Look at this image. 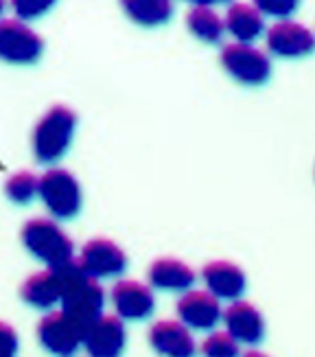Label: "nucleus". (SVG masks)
I'll list each match as a JSON object with an SVG mask.
<instances>
[{
  "instance_id": "1",
  "label": "nucleus",
  "mask_w": 315,
  "mask_h": 357,
  "mask_svg": "<svg viewBox=\"0 0 315 357\" xmlns=\"http://www.w3.org/2000/svg\"><path fill=\"white\" fill-rule=\"evenodd\" d=\"M61 278V303L59 309H64L75 320H79L88 329L92 320H97L103 314L105 307V291L99 283V278L90 276L79 261L72 259L61 268H55Z\"/></svg>"
},
{
  "instance_id": "2",
  "label": "nucleus",
  "mask_w": 315,
  "mask_h": 357,
  "mask_svg": "<svg viewBox=\"0 0 315 357\" xmlns=\"http://www.w3.org/2000/svg\"><path fill=\"white\" fill-rule=\"evenodd\" d=\"M22 245L46 268H61L75 259V243L55 217H33L22 226Z\"/></svg>"
},
{
  "instance_id": "3",
  "label": "nucleus",
  "mask_w": 315,
  "mask_h": 357,
  "mask_svg": "<svg viewBox=\"0 0 315 357\" xmlns=\"http://www.w3.org/2000/svg\"><path fill=\"white\" fill-rule=\"evenodd\" d=\"M77 128V116L66 105H53L33 130V156L40 165H55L68 151Z\"/></svg>"
},
{
  "instance_id": "4",
  "label": "nucleus",
  "mask_w": 315,
  "mask_h": 357,
  "mask_svg": "<svg viewBox=\"0 0 315 357\" xmlns=\"http://www.w3.org/2000/svg\"><path fill=\"white\" fill-rule=\"evenodd\" d=\"M38 197L44 202L46 211L55 220H72L82 211V186L68 169L53 167L44 176H40V193Z\"/></svg>"
},
{
  "instance_id": "5",
  "label": "nucleus",
  "mask_w": 315,
  "mask_h": 357,
  "mask_svg": "<svg viewBox=\"0 0 315 357\" xmlns=\"http://www.w3.org/2000/svg\"><path fill=\"white\" fill-rule=\"evenodd\" d=\"M40 344L55 357H72L79 349H84L86 327L75 320L64 309H51L38 322Z\"/></svg>"
},
{
  "instance_id": "6",
  "label": "nucleus",
  "mask_w": 315,
  "mask_h": 357,
  "mask_svg": "<svg viewBox=\"0 0 315 357\" xmlns=\"http://www.w3.org/2000/svg\"><path fill=\"white\" fill-rule=\"evenodd\" d=\"M222 66L232 75L236 82L245 86H261L270 79L272 61L256 46L232 42L222 49Z\"/></svg>"
},
{
  "instance_id": "7",
  "label": "nucleus",
  "mask_w": 315,
  "mask_h": 357,
  "mask_svg": "<svg viewBox=\"0 0 315 357\" xmlns=\"http://www.w3.org/2000/svg\"><path fill=\"white\" fill-rule=\"evenodd\" d=\"M44 51L42 38L20 18L0 20V59L9 64H33Z\"/></svg>"
},
{
  "instance_id": "8",
  "label": "nucleus",
  "mask_w": 315,
  "mask_h": 357,
  "mask_svg": "<svg viewBox=\"0 0 315 357\" xmlns=\"http://www.w3.org/2000/svg\"><path fill=\"white\" fill-rule=\"evenodd\" d=\"M178 318L193 331H213L224 316L222 301L208 289H186L176 303Z\"/></svg>"
},
{
  "instance_id": "9",
  "label": "nucleus",
  "mask_w": 315,
  "mask_h": 357,
  "mask_svg": "<svg viewBox=\"0 0 315 357\" xmlns=\"http://www.w3.org/2000/svg\"><path fill=\"white\" fill-rule=\"evenodd\" d=\"M128 347L125 320L116 314H101L88 324L84 333V351L88 357H121Z\"/></svg>"
},
{
  "instance_id": "10",
  "label": "nucleus",
  "mask_w": 315,
  "mask_h": 357,
  "mask_svg": "<svg viewBox=\"0 0 315 357\" xmlns=\"http://www.w3.org/2000/svg\"><path fill=\"white\" fill-rule=\"evenodd\" d=\"M79 266L94 278H114L121 276L128 268V255L123 248L105 237H94L84 243L79 252Z\"/></svg>"
},
{
  "instance_id": "11",
  "label": "nucleus",
  "mask_w": 315,
  "mask_h": 357,
  "mask_svg": "<svg viewBox=\"0 0 315 357\" xmlns=\"http://www.w3.org/2000/svg\"><path fill=\"white\" fill-rule=\"evenodd\" d=\"M267 49L276 57H305L315 51V33L302 22L291 18L278 20L267 29Z\"/></svg>"
},
{
  "instance_id": "12",
  "label": "nucleus",
  "mask_w": 315,
  "mask_h": 357,
  "mask_svg": "<svg viewBox=\"0 0 315 357\" xmlns=\"http://www.w3.org/2000/svg\"><path fill=\"white\" fill-rule=\"evenodd\" d=\"M149 344L162 357H195L197 342L193 337V329L178 318H162L155 320L149 327Z\"/></svg>"
},
{
  "instance_id": "13",
  "label": "nucleus",
  "mask_w": 315,
  "mask_h": 357,
  "mask_svg": "<svg viewBox=\"0 0 315 357\" xmlns=\"http://www.w3.org/2000/svg\"><path fill=\"white\" fill-rule=\"evenodd\" d=\"M109 301H112L114 314L121 320H145L153 314L155 307L153 287L136 281V278L116 281L109 291Z\"/></svg>"
},
{
  "instance_id": "14",
  "label": "nucleus",
  "mask_w": 315,
  "mask_h": 357,
  "mask_svg": "<svg viewBox=\"0 0 315 357\" xmlns=\"http://www.w3.org/2000/svg\"><path fill=\"white\" fill-rule=\"evenodd\" d=\"M201 283L219 301H239L247 287L245 272L232 261L217 259L201 268Z\"/></svg>"
},
{
  "instance_id": "15",
  "label": "nucleus",
  "mask_w": 315,
  "mask_h": 357,
  "mask_svg": "<svg viewBox=\"0 0 315 357\" xmlns=\"http://www.w3.org/2000/svg\"><path fill=\"white\" fill-rule=\"evenodd\" d=\"M222 322L226 331L236 340L239 344H249L254 347L259 344L263 335H265V318L259 309L239 298V301H232L226 309H224V316Z\"/></svg>"
},
{
  "instance_id": "16",
  "label": "nucleus",
  "mask_w": 315,
  "mask_h": 357,
  "mask_svg": "<svg viewBox=\"0 0 315 357\" xmlns=\"http://www.w3.org/2000/svg\"><path fill=\"white\" fill-rule=\"evenodd\" d=\"M147 276L153 289H164V291H186L197 281L195 270L186 261L176 257L155 259L149 266Z\"/></svg>"
},
{
  "instance_id": "17",
  "label": "nucleus",
  "mask_w": 315,
  "mask_h": 357,
  "mask_svg": "<svg viewBox=\"0 0 315 357\" xmlns=\"http://www.w3.org/2000/svg\"><path fill=\"white\" fill-rule=\"evenodd\" d=\"M20 296L26 305L51 312L61 303V278L55 268L33 272L20 287Z\"/></svg>"
},
{
  "instance_id": "18",
  "label": "nucleus",
  "mask_w": 315,
  "mask_h": 357,
  "mask_svg": "<svg viewBox=\"0 0 315 357\" xmlns=\"http://www.w3.org/2000/svg\"><path fill=\"white\" fill-rule=\"evenodd\" d=\"M224 24L236 42L252 44L263 36L265 15L249 3H232L224 18Z\"/></svg>"
},
{
  "instance_id": "19",
  "label": "nucleus",
  "mask_w": 315,
  "mask_h": 357,
  "mask_svg": "<svg viewBox=\"0 0 315 357\" xmlns=\"http://www.w3.org/2000/svg\"><path fill=\"white\" fill-rule=\"evenodd\" d=\"M128 18L143 26H158L171 20L173 0H121Z\"/></svg>"
},
{
  "instance_id": "20",
  "label": "nucleus",
  "mask_w": 315,
  "mask_h": 357,
  "mask_svg": "<svg viewBox=\"0 0 315 357\" xmlns=\"http://www.w3.org/2000/svg\"><path fill=\"white\" fill-rule=\"evenodd\" d=\"M186 26L201 42H219L226 33L224 18L213 7H193L186 13Z\"/></svg>"
},
{
  "instance_id": "21",
  "label": "nucleus",
  "mask_w": 315,
  "mask_h": 357,
  "mask_svg": "<svg viewBox=\"0 0 315 357\" xmlns=\"http://www.w3.org/2000/svg\"><path fill=\"white\" fill-rule=\"evenodd\" d=\"M199 353L203 357H241V344L226 329H213L199 344Z\"/></svg>"
},
{
  "instance_id": "22",
  "label": "nucleus",
  "mask_w": 315,
  "mask_h": 357,
  "mask_svg": "<svg viewBox=\"0 0 315 357\" xmlns=\"http://www.w3.org/2000/svg\"><path fill=\"white\" fill-rule=\"evenodd\" d=\"M5 193L11 202H15V204H29V202L38 197V193H40V176L31 174V172L13 174L5 184Z\"/></svg>"
},
{
  "instance_id": "23",
  "label": "nucleus",
  "mask_w": 315,
  "mask_h": 357,
  "mask_svg": "<svg viewBox=\"0 0 315 357\" xmlns=\"http://www.w3.org/2000/svg\"><path fill=\"white\" fill-rule=\"evenodd\" d=\"M55 5H57V0H11L13 13L24 22L40 18V15L51 11Z\"/></svg>"
},
{
  "instance_id": "24",
  "label": "nucleus",
  "mask_w": 315,
  "mask_h": 357,
  "mask_svg": "<svg viewBox=\"0 0 315 357\" xmlns=\"http://www.w3.org/2000/svg\"><path fill=\"white\" fill-rule=\"evenodd\" d=\"M252 5L263 15H272L276 20H285L298 9L300 0H252Z\"/></svg>"
},
{
  "instance_id": "25",
  "label": "nucleus",
  "mask_w": 315,
  "mask_h": 357,
  "mask_svg": "<svg viewBox=\"0 0 315 357\" xmlns=\"http://www.w3.org/2000/svg\"><path fill=\"white\" fill-rule=\"evenodd\" d=\"M20 349V337L9 322L0 320V357H15Z\"/></svg>"
},
{
  "instance_id": "26",
  "label": "nucleus",
  "mask_w": 315,
  "mask_h": 357,
  "mask_svg": "<svg viewBox=\"0 0 315 357\" xmlns=\"http://www.w3.org/2000/svg\"><path fill=\"white\" fill-rule=\"evenodd\" d=\"M195 7H210V5H219V3H228V0H186Z\"/></svg>"
},
{
  "instance_id": "27",
  "label": "nucleus",
  "mask_w": 315,
  "mask_h": 357,
  "mask_svg": "<svg viewBox=\"0 0 315 357\" xmlns=\"http://www.w3.org/2000/svg\"><path fill=\"white\" fill-rule=\"evenodd\" d=\"M241 357H270L265 351H259V349H249V351H245Z\"/></svg>"
},
{
  "instance_id": "28",
  "label": "nucleus",
  "mask_w": 315,
  "mask_h": 357,
  "mask_svg": "<svg viewBox=\"0 0 315 357\" xmlns=\"http://www.w3.org/2000/svg\"><path fill=\"white\" fill-rule=\"evenodd\" d=\"M5 5H7V3H5V0H0V13H3V11H5Z\"/></svg>"
}]
</instances>
